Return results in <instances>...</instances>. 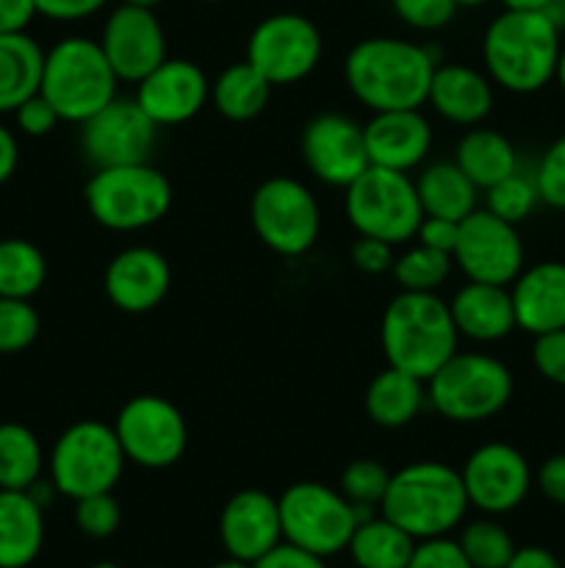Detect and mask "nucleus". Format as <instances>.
Returning a JSON list of instances; mask_svg holds the SVG:
<instances>
[{"mask_svg": "<svg viewBox=\"0 0 565 568\" xmlns=\"http://www.w3.org/2000/svg\"><path fill=\"white\" fill-rule=\"evenodd\" d=\"M347 216L360 236L402 244L415 236L424 211L408 172L369 166L347 186Z\"/></svg>", "mask_w": 565, "mask_h": 568, "instance_id": "nucleus-10", "label": "nucleus"}, {"mask_svg": "<svg viewBox=\"0 0 565 568\" xmlns=\"http://www.w3.org/2000/svg\"><path fill=\"white\" fill-rule=\"evenodd\" d=\"M255 233L280 255H302L319 239V205L314 194L294 178H269L260 183L249 203Z\"/></svg>", "mask_w": 565, "mask_h": 568, "instance_id": "nucleus-11", "label": "nucleus"}, {"mask_svg": "<svg viewBox=\"0 0 565 568\" xmlns=\"http://www.w3.org/2000/svg\"><path fill=\"white\" fill-rule=\"evenodd\" d=\"M210 568H255V566L247 564V560L230 558V560H222V564H216V566H210Z\"/></svg>", "mask_w": 565, "mask_h": 568, "instance_id": "nucleus-55", "label": "nucleus"}, {"mask_svg": "<svg viewBox=\"0 0 565 568\" xmlns=\"http://www.w3.org/2000/svg\"><path fill=\"white\" fill-rule=\"evenodd\" d=\"M537 197L552 209L565 211V136H559L552 148L543 153L535 172Z\"/></svg>", "mask_w": 565, "mask_h": 568, "instance_id": "nucleus-41", "label": "nucleus"}, {"mask_svg": "<svg viewBox=\"0 0 565 568\" xmlns=\"http://www.w3.org/2000/svg\"><path fill=\"white\" fill-rule=\"evenodd\" d=\"M219 538L230 558L247 560V564L264 558L282 541L277 499L258 488L233 494L219 516Z\"/></svg>", "mask_w": 565, "mask_h": 568, "instance_id": "nucleus-20", "label": "nucleus"}, {"mask_svg": "<svg viewBox=\"0 0 565 568\" xmlns=\"http://www.w3.org/2000/svg\"><path fill=\"white\" fill-rule=\"evenodd\" d=\"M408 568H471V564L458 541H449L446 536H438L415 541Z\"/></svg>", "mask_w": 565, "mask_h": 568, "instance_id": "nucleus-43", "label": "nucleus"}, {"mask_svg": "<svg viewBox=\"0 0 565 568\" xmlns=\"http://www.w3.org/2000/svg\"><path fill=\"white\" fill-rule=\"evenodd\" d=\"M48 277V261L42 250L28 239L0 242V297L31 300Z\"/></svg>", "mask_w": 565, "mask_h": 568, "instance_id": "nucleus-34", "label": "nucleus"}, {"mask_svg": "<svg viewBox=\"0 0 565 568\" xmlns=\"http://www.w3.org/2000/svg\"><path fill=\"white\" fill-rule=\"evenodd\" d=\"M449 311H452L460 336H469L474 342H499V338L510 336L513 327H518L513 297L507 288L493 286V283L469 281L454 294Z\"/></svg>", "mask_w": 565, "mask_h": 568, "instance_id": "nucleus-24", "label": "nucleus"}, {"mask_svg": "<svg viewBox=\"0 0 565 568\" xmlns=\"http://www.w3.org/2000/svg\"><path fill=\"white\" fill-rule=\"evenodd\" d=\"M271 83L249 61L230 64L214 83V103L233 122L255 120L269 103Z\"/></svg>", "mask_w": 565, "mask_h": 568, "instance_id": "nucleus-32", "label": "nucleus"}, {"mask_svg": "<svg viewBox=\"0 0 565 568\" xmlns=\"http://www.w3.org/2000/svg\"><path fill=\"white\" fill-rule=\"evenodd\" d=\"M122 521L120 503L111 497V491L92 494V497L75 499V525L89 538L114 536Z\"/></svg>", "mask_w": 565, "mask_h": 568, "instance_id": "nucleus-40", "label": "nucleus"}, {"mask_svg": "<svg viewBox=\"0 0 565 568\" xmlns=\"http://www.w3.org/2000/svg\"><path fill=\"white\" fill-rule=\"evenodd\" d=\"M469 508L463 477L438 460H419L391 475L382 497V516L402 527L415 541L446 536Z\"/></svg>", "mask_w": 565, "mask_h": 568, "instance_id": "nucleus-4", "label": "nucleus"}, {"mask_svg": "<svg viewBox=\"0 0 565 568\" xmlns=\"http://www.w3.org/2000/svg\"><path fill=\"white\" fill-rule=\"evenodd\" d=\"M504 568H563V566H559V560L554 558L548 549L524 547V549H515V555L510 558V564Z\"/></svg>", "mask_w": 565, "mask_h": 568, "instance_id": "nucleus-52", "label": "nucleus"}, {"mask_svg": "<svg viewBox=\"0 0 565 568\" xmlns=\"http://www.w3.org/2000/svg\"><path fill=\"white\" fill-rule=\"evenodd\" d=\"M424 216L463 222L476 211V186L458 164H432L415 181Z\"/></svg>", "mask_w": 565, "mask_h": 568, "instance_id": "nucleus-30", "label": "nucleus"}, {"mask_svg": "<svg viewBox=\"0 0 565 568\" xmlns=\"http://www.w3.org/2000/svg\"><path fill=\"white\" fill-rule=\"evenodd\" d=\"M388 483H391V471H388L380 460L371 458L352 460V464L341 471V494L358 508V516L363 514V510H369L371 505H382ZM360 519H363V516H360Z\"/></svg>", "mask_w": 565, "mask_h": 568, "instance_id": "nucleus-37", "label": "nucleus"}, {"mask_svg": "<svg viewBox=\"0 0 565 568\" xmlns=\"http://www.w3.org/2000/svg\"><path fill=\"white\" fill-rule=\"evenodd\" d=\"M504 9H518V11H552L557 0H502Z\"/></svg>", "mask_w": 565, "mask_h": 568, "instance_id": "nucleus-54", "label": "nucleus"}, {"mask_svg": "<svg viewBox=\"0 0 565 568\" xmlns=\"http://www.w3.org/2000/svg\"><path fill=\"white\" fill-rule=\"evenodd\" d=\"M208 100V78L194 61L164 59L138 81L136 103L155 125L188 122Z\"/></svg>", "mask_w": 565, "mask_h": 568, "instance_id": "nucleus-19", "label": "nucleus"}, {"mask_svg": "<svg viewBox=\"0 0 565 568\" xmlns=\"http://www.w3.org/2000/svg\"><path fill=\"white\" fill-rule=\"evenodd\" d=\"M458 6H465V9H474V6H482L487 3V0H454Z\"/></svg>", "mask_w": 565, "mask_h": 568, "instance_id": "nucleus-58", "label": "nucleus"}, {"mask_svg": "<svg viewBox=\"0 0 565 568\" xmlns=\"http://www.w3.org/2000/svg\"><path fill=\"white\" fill-rule=\"evenodd\" d=\"M92 568H120L116 564H94Z\"/></svg>", "mask_w": 565, "mask_h": 568, "instance_id": "nucleus-59", "label": "nucleus"}, {"mask_svg": "<svg viewBox=\"0 0 565 568\" xmlns=\"http://www.w3.org/2000/svg\"><path fill=\"white\" fill-rule=\"evenodd\" d=\"M42 475V447L25 425H0V488L31 491Z\"/></svg>", "mask_w": 565, "mask_h": 568, "instance_id": "nucleus-33", "label": "nucleus"}, {"mask_svg": "<svg viewBox=\"0 0 565 568\" xmlns=\"http://www.w3.org/2000/svg\"><path fill=\"white\" fill-rule=\"evenodd\" d=\"M427 100L443 120L454 125H480L493 105L491 83L465 64L435 67Z\"/></svg>", "mask_w": 565, "mask_h": 568, "instance_id": "nucleus-25", "label": "nucleus"}, {"mask_svg": "<svg viewBox=\"0 0 565 568\" xmlns=\"http://www.w3.org/2000/svg\"><path fill=\"white\" fill-rule=\"evenodd\" d=\"M460 477L469 505L493 516L518 508L532 486L530 464L510 444H485L474 449Z\"/></svg>", "mask_w": 565, "mask_h": 568, "instance_id": "nucleus-16", "label": "nucleus"}, {"mask_svg": "<svg viewBox=\"0 0 565 568\" xmlns=\"http://www.w3.org/2000/svg\"><path fill=\"white\" fill-rule=\"evenodd\" d=\"M14 116H17V125H20V131L28 133V136H44V133L53 131L61 120L59 111H55L53 105H50L39 92L31 94L25 103L17 105Z\"/></svg>", "mask_w": 565, "mask_h": 568, "instance_id": "nucleus-45", "label": "nucleus"}, {"mask_svg": "<svg viewBox=\"0 0 565 568\" xmlns=\"http://www.w3.org/2000/svg\"><path fill=\"white\" fill-rule=\"evenodd\" d=\"M17 161H20V150H17V139L11 136L9 128L0 125V186L14 175Z\"/></svg>", "mask_w": 565, "mask_h": 568, "instance_id": "nucleus-53", "label": "nucleus"}, {"mask_svg": "<svg viewBox=\"0 0 565 568\" xmlns=\"http://www.w3.org/2000/svg\"><path fill=\"white\" fill-rule=\"evenodd\" d=\"M114 427L103 422H78L66 427L50 453V477L55 491L70 499L105 494L116 486L125 466Z\"/></svg>", "mask_w": 565, "mask_h": 568, "instance_id": "nucleus-9", "label": "nucleus"}, {"mask_svg": "<svg viewBox=\"0 0 565 568\" xmlns=\"http://www.w3.org/2000/svg\"><path fill=\"white\" fill-rule=\"evenodd\" d=\"M452 261H458L469 281L507 286L524 270V244L513 222L476 209L460 222Z\"/></svg>", "mask_w": 565, "mask_h": 568, "instance_id": "nucleus-14", "label": "nucleus"}, {"mask_svg": "<svg viewBox=\"0 0 565 568\" xmlns=\"http://www.w3.org/2000/svg\"><path fill=\"white\" fill-rule=\"evenodd\" d=\"M537 488L554 505H565V455H552L537 469Z\"/></svg>", "mask_w": 565, "mask_h": 568, "instance_id": "nucleus-50", "label": "nucleus"}, {"mask_svg": "<svg viewBox=\"0 0 565 568\" xmlns=\"http://www.w3.org/2000/svg\"><path fill=\"white\" fill-rule=\"evenodd\" d=\"M559 50V26L548 11L504 9L482 39L487 75L515 94L546 87L557 75Z\"/></svg>", "mask_w": 565, "mask_h": 568, "instance_id": "nucleus-2", "label": "nucleus"}, {"mask_svg": "<svg viewBox=\"0 0 565 568\" xmlns=\"http://www.w3.org/2000/svg\"><path fill=\"white\" fill-rule=\"evenodd\" d=\"M37 14L33 0H0V33H25Z\"/></svg>", "mask_w": 565, "mask_h": 568, "instance_id": "nucleus-51", "label": "nucleus"}, {"mask_svg": "<svg viewBox=\"0 0 565 568\" xmlns=\"http://www.w3.org/2000/svg\"><path fill=\"white\" fill-rule=\"evenodd\" d=\"M105 59L120 81L138 83L166 59V37L153 9L122 3L111 11L100 37Z\"/></svg>", "mask_w": 565, "mask_h": 568, "instance_id": "nucleus-17", "label": "nucleus"}, {"mask_svg": "<svg viewBox=\"0 0 565 568\" xmlns=\"http://www.w3.org/2000/svg\"><path fill=\"white\" fill-rule=\"evenodd\" d=\"M421 383L424 381L388 366L366 388V414H369V419L374 425L388 427V430L410 425L419 416L421 405H424Z\"/></svg>", "mask_w": 565, "mask_h": 568, "instance_id": "nucleus-28", "label": "nucleus"}, {"mask_svg": "<svg viewBox=\"0 0 565 568\" xmlns=\"http://www.w3.org/2000/svg\"><path fill=\"white\" fill-rule=\"evenodd\" d=\"M44 53L28 33H0V114L39 92Z\"/></svg>", "mask_w": 565, "mask_h": 568, "instance_id": "nucleus-27", "label": "nucleus"}, {"mask_svg": "<svg viewBox=\"0 0 565 568\" xmlns=\"http://www.w3.org/2000/svg\"><path fill=\"white\" fill-rule=\"evenodd\" d=\"M125 3H131V6H142V9H153V6H158L161 0H125Z\"/></svg>", "mask_w": 565, "mask_h": 568, "instance_id": "nucleus-57", "label": "nucleus"}, {"mask_svg": "<svg viewBox=\"0 0 565 568\" xmlns=\"http://www.w3.org/2000/svg\"><path fill=\"white\" fill-rule=\"evenodd\" d=\"M120 78L111 70L100 42L83 37L61 39L44 53L39 94L66 122H86L116 98Z\"/></svg>", "mask_w": 565, "mask_h": 568, "instance_id": "nucleus-5", "label": "nucleus"}, {"mask_svg": "<svg viewBox=\"0 0 565 568\" xmlns=\"http://www.w3.org/2000/svg\"><path fill=\"white\" fill-rule=\"evenodd\" d=\"M393 11L419 31H435L452 22L458 3L454 0H393Z\"/></svg>", "mask_w": 565, "mask_h": 568, "instance_id": "nucleus-42", "label": "nucleus"}, {"mask_svg": "<svg viewBox=\"0 0 565 568\" xmlns=\"http://www.w3.org/2000/svg\"><path fill=\"white\" fill-rule=\"evenodd\" d=\"M435 59L427 48L393 37L355 44L343 61L347 87L371 111L419 109L430 94Z\"/></svg>", "mask_w": 565, "mask_h": 568, "instance_id": "nucleus-1", "label": "nucleus"}, {"mask_svg": "<svg viewBox=\"0 0 565 568\" xmlns=\"http://www.w3.org/2000/svg\"><path fill=\"white\" fill-rule=\"evenodd\" d=\"M363 136L371 166L408 172L430 153L432 128L419 109L374 111V116L363 125Z\"/></svg>", "mask_w": 565, "mask_h": 568, "instance_id": "nucleus-22", "label": "nucleus"}, {"mask_svg": "<svg viewBox=\"0 0 565 568\" xmlns=\"http://www.w3.org/2000/svg\"><path fill=\"white\" fill-rule=\"evenodd\" d=\"M458 327L452 311L432 292H402L382 314V353L388 366L430 381L454 353Z\"/></svg>", "mask_w": 565, "mask_h": 568, "instance_id": "nucleus-3", "label": "nucleus"}, {"mask_svg": "<svg viewBox=\"0 0 565 568\" xmlns=\"http://www.w3.org/2000/svg\"><path fill=\"white\" fill-rule=\"evenodd\" d=\"M427 383L438 414L460 425L491 419L513 397L507 366L482 353H454Z\"/></svg>", "mask_w": 565, "mask_h": 568, "instance_id": "nucleus-7", "label": "nucleus"}, {"mask_svg": "<svg viewBox=\"0 0 565 568\" xmlns=\"http://www.w3.org/2000/svg\"><path fill=\"white\" fill-rule=\"evenodd\" d=\"M105 294L125 314H147L166 297L170 264L153 247H127L105 270Z\"/></svg>", "mask_w": 565, "mask_h": 568, "instance_id": "nucleus-21", "label": "nucleus"}, {"mask_svg": "<svg viewBox=\"0 0 565 568\" xmlns=\"http://www.w3.org/2000/svg\"><path fill=\"white\" fill-rule=\"evenodd\" d=\"M44 544L42 505L31 491L0 488V568H25Z\"/></svg>", "mask_w": 565, "mask_h": 568, "instance_id": "nucleus-26", "label": "nucleus"}, {"mask_svg": "<svg viewBox=\"0 0 565 568\" xmlns=\"http://www.w3.org/2000/svg\"><path fill=\"white\" fill-rule=\"evenodd\" d=\"M559 81V87H563L565 92V48L559 50V61H557V75H554Z\"/></svg>", "mask_w": 565, "mask_h": 568, "instance_id": "nucleus-56", "label": "nucleus"}, {"mask_svg": "<svg viewBox=\"0 0 565 568\" xmlns=\"http://www.w3.org/2000/svg\"><path fill=\"white\" fill-rule=\"evenodd\" d=\"M537 200L541 197H537L535 181L524 178L521 172H513L510 178L499 181L496 186L487 189V211L502 216L504 222H513V225H518L521 220L532 214Z\"/></svg>", "mask_w": 565, "mask_h": 568, "instance_id": "nucleus-39", "label": "nucleus"}, {"mask_svg": "<svg viewBox=\"0 0 565 568\" xmlns=\"http://www.w3.org/2000/svg\"><path fill=\"white\" fill-rule=\"evenodd\" d=\"M205 3H219V0H205Z\"/></svg>", "mask_w": 565, "mask_h": 568, "instance_id": "nucleus-60", "label": "nucleus"}, {"mask_svg": "<svg viewBox=\"0 0 565 568\" xmlns=\"http://www.w3.org/2000/svg\"><path fill=\"white\" fill-rule=\"evenodd\" d=\"M460 549L471 568H504L515 555V544L502 525L491 519L471 521L460 532Z\"/></svg>", "mask_w": 565, "mask_h": 568, "instance_id": "nucleus-35", "label": "nucleus"}, {"mask_svg": "<svg viewBox=\"0 0 565 568\" xmlns=\"http://www.w3.org/2000/svg\"><path fill=\"white\" fill-rule=\"evenodd\" d=\"M86 209L109 231H142L172 209V186L150 164L105 166L86 183Z\"/></svg>", "mask_w": 565, "mask_h": 568, "instance_id": "nucleus-6", "label": "nucleus"}, {"mask_svg": "<svg viewBox=\"0 0 565 568\" xmlns=\"http://www.w3.org/2000/svg\"><path fill=\"white\" fill-rule=\"evenodd\" d=\"M393 244L382 242V239L374 236H360L358 242L352 244V264L358 266L360 272H369V275H380V272L391 270L393 266Z\"/></svg>", "mask_w": 565, "mask_h": 568, "instance_id": "nucleus-46", "label": "nucleus"}, {"mask_svg": "<svg viewBox=\"0 0 565 568\" xmlns=\"http://www.w3.org/2000/svg\"><path fill=\"white\" fill-rule=\"evenodd\" d=\"M454 164L469 175V181L476 189H491L499 181L518 172V159L510 144L499 131L491 128H474L458 142Z\"/></svg>", "mask_w": 565, "mask_h": 568, "instance_id": "nucleus-29", "label": "nucleus"}, {"mask_svg": "<svg viewBox=\"0 0 565 568\" xmlns=\"http://www.w3.org/2000/svg\"><path fill=\"white\" fill-rule=\"evenodd\" d=\"M458 231H460V222L454 220H443V216H424L415 231L421 244L432 250H441V253H454V244H458Z\"/></svg>", "mask_w": 565, "mask_h": 568, "instance_id": "nucleus-48", "label": "nucleus"}, {"mask_svg": "<svg viewBox=\"0 0 565 568\" xmlns=\"http://www.w3.org/2000/svg\"><path fill=\"white\" fill-rule=\"evenodd\" d=\"M321 59V33L302 14H271L255 26L247 61L271 83L286 87L308 78Z\"/></svg>", "mask_w": 565, "mask_h": 568, "instance_id": "nucleus-13", "label": "nucleus"}, {"mask_svg": "<svg viewBox=\"0 0 565 568\" xmlns=\"http://www.w3.org/2000/svg\"><path fill=\"white\" fill-rule=\"evenodd\" d=\"M39 336V314L28 300L0 297V355L31 347Z\"/></svg>", "mask_w": 565, "mask_h": 568, "instance_id": "nucleus-38", "label": "nucleus"}, {"mask_svg": "<svg viewBox=\"0 0 565 568\" xmlns=\"http://www.w3.org/2000/svg\"><path fill=\"white\" fill-rule=\"evenodd\" d=\"M532 361L546 381L565 386V327L535 336Z\"/></svg>", "mask_w": 565, "mask_h": 568, "instance_id": "nucleus-44", "label": "nucleus"}, {"mask_svg": "<svg viewBox=\"0 0 565 568\" xmlns=\"http://www.w3.org/2000/svg\"><path fill=\"white\" fill-rule=\"evenodd\" d=\"M120 447L131 464L142 469H166L186 449V422L164 397L138 394L122 405L114 425Z\"/></svg>", "mask_w": 565, "mask_h": 568, "instance_id": "nucleus-12", "label": "nucleus"}, {"mask_svg": "<svg viewBox=\"0 0 565 568\" xmlns=\"http://www.w3.org/2000/svg\"><path fill=\"white\" fill-rule=\"evenodd\" d=\"M510 292L515 308V325L521 331L541 336V333L563 331L565 327V264L563 261H543L530 266L515 277Z\"/></svg>", "mask_w": 565, "mask_h": 568, "instance_id": "nucleus-23", "label": "nucleus"}, {"mask_svg": "<svg viewBox=\"0 0 565 568\" xmlns=\"http://www.w3.org/2000/svg\"><path fill=\"white\" fill-rule=\"evenodd\" d=\"M302 159L319 181L343 189L371 166L363 128L341 114H319L305 125Z\"/></svg>", "mask_w": 565, "mask_h": 568, "instance_id": "nucleus-18", "label": "nucleus"}, {"mask_svg": "<svg viewBox=\"0 0 565 568\" xmlns=\"http://www.w3.org/2000/svg\"><path fill=\"white\" fill-rule=\"evenodd\" d=\"M393 277L402 292H435L452 270V255L432 250L427 244L408 250L402 258L393 261Z\"/></svg>", "mask_w": 565, "mask_h": 568, "instance_id": "nucleus-36", "label": "nucleus"}, {"mask_svg": "<svg viewBox=\"0 0 565 568\" xmlns=\"http://www.w3.org/2000/svg\"><path fill=\"white\" fill-rule=\"evenodd\" d=\"M37 11L48 20L59 22H72L83 20V17H92L94 11H100L105 6V0H33Z\"/></svg>", "mask_w": 565, "mask_h": 568, "instance_id": "nucleus-49", "label": "nucleus"}, {"mask_svg": "<svg viewBox=\"0 0 565 568\" xmlns=\"http://www.w3.org/2000/svg\"><path fill=\"white\" fill-rule=\"evenodd\" d=\"M277 505H280L282 541L308 549L319 558L343 552L352 541L355 527L360 525L358 508L341 491H332L314 480L288 486Z\"/></svg>", "mask_w": 565, "mask_h": 568, "instance_id": "nucleus-8", "label": "nucleus"}, {"mask_svg": "<svg viewBox=\"0 0 565 568\" xmlns=\"http://www.w3.org/2000/svg\"><path fill=\"white\" fill-rule=\"evenodd\" d=\"M347 549L358 568H408L415 538L380 516L360 521Z\"/></svg>", "mask_w": 565, "mask_h": 568, "instance_id": "nucleus-31", "label": "nucleus"}, {"mask_svg": "<svg viewBox=\"0 0 565 568\" xmlns=\"http://www.w3.org/2000/svg\"><path fill=\"white\" fill-rule=\"evenodd\" d=\"M255 568H327L325 558L308 552V549H299L294 544L280 541L271 552H266L264 558L255 560Z\"/></svg>", "mask_w": 565, "mask_h": 568, "instance_id": "nucleus-47", "label": "nucleus"}, {"mask_svg": "<svg viewBox=\"0 0 565 568\" xmlns=\"http://www.w3.org/2000/svg\"><path fill=\"white\" fill-rule=\"evenodd\" d=\"M81 144L97 170L105 166L150 164L155 148V125L136 100H111L109 105L81 122Z\"/></svg>", "mask_w": 565, "mask_h": 568, "instance_id": "nucleus-15", "label": "nucleus"}]
</instances>
